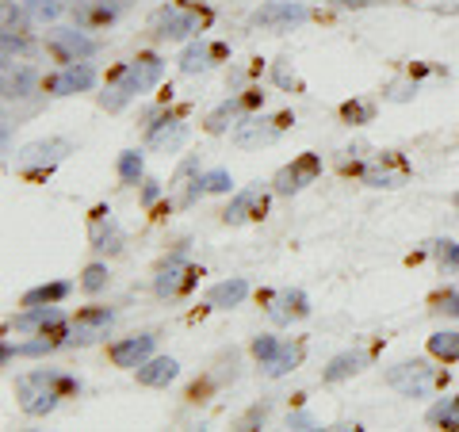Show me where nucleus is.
Masks as SVG:
<instances>
[{"mask_svg":"<svg viewBox=\"0 0 459 432\" xmlns=\"http://www.w3.org/2000/svg\"><path fill=\"white\" fill-rule=\"evenodd\" d=\"M81 383L74 376H62V371H31L16 383V394H20V406L23 413L42 417V413H54L57 402L65 394H77Z\"/></svg>","mask_w":459,"mask_h":432,"instance_id":"obj_1","label":"nucleus"},{"mask_svg":"<svg viewBox=\"0 0 459 432\" xmlns=\"http://www.w3.org/2000/svg\"><path fill=\"white\" fill-rule=\"evenodd\" d=\"M295 119L291 115H249V119H238L234 126V142L241 150H253V146H268V142H276L287 126H291Z\"/></svg>","mask_w":459,"mask_h":432,"instance_id":"obj_2","label":"nucleus"},{"mask_svg":"<svg viewBox=\"0 0 459 432\" xmlns=\"http://www.w3.org/2000/svg\"><path fill=\"white\" fill-rule=\"evenodd\" d=\"M318 177H322V157L318 153H299L291 165H283L276 172L272 188H276V195H295V192H303L307 184H314Z\"/></svg>","mask_w":459,"mask_h":432,"instance_id":"obj_3","label":"nucleus"},{"mask_svg":"<svg viewBox=\"0 0 459 432\" xmlns=\"http://www.w3.org/2000/svg\"><path fill=\"white\" fill-rule=\"evenodd\" d=\"M433 379H437V367L429 364V359H406V364L386 371V383L406 398H421L429 386H433Z\"/></svg>","mask_w":459,"mask_h":432,"instance_id":"obj_4","label":"nucleus"},{"mask_svg":"<svg viewBox=\"0 0 459 432\" xmlns=\"http://www.w3.org/2000/svg\"><path fill=\"white\" fill-rule=\"evenodd\" d=\"M47 50L57 57V62L74 65V62H84V57H92L100 47H96V39H89L84 31H77V27H54L50 39H47Z\"/></svg>","mask_w":459,"mask_h":432,"instance_id":"obj_5","label":"nucleus"},{"mask_svg":"<svg viewBox=\"0 0 459 432\" xmlns=\"http://www.w3.org/2000/svg\"><path fill=\"white\" fill-rule=\"evenodd\" d=\"M150 31H153V39H169V42L192 39L199 31V16L195 12H184V8H157L150 20Z\"/></svg>","mask_w":459,"mask_h":432,"instance_id":"obj_6","label":"nucleus"},{"mask_svg":"<svg viewBox=\"0 0 459 432\" xmlns=\"http://www.w3.org/2000/svg\"><path fill=\"white\" fill-rule=\"evenodd\" d=\"M115 322V314L108 307H89L77 314V322L69 325V337L62 344H96L100 337H108V329Z\"/></svg>","mask_w":459,"mask_h":432,"instance_id":"obj_7","label":"nucleus"},{"mask_svg":"<svg viewBox=\"0 0 459 432\" xmlns=\"http://www.w3.org/2000/svg\"><path fill=\"white\" fill-rule=\"evenodd\" d=\"M161 77H165V62H161V57H157V54H138L134 62H131V69L123 73L119 84L131 96H142V92H150Z\"/></svg>","mask_w":459,"mask_h":432,"instance_id":"obj_8","label":"nucleus"},{"mask_svg":"<svg viewBox=\"0 0 459 432\" xmlns=\"http://www.w3.org/2000/svg\"><path fill=\"white\" fill-rule=\"evenodd\" d=\"M199 272L192 264H184V256L177 253L172 261H165L161 268H157V276H153V291L161 295V298H172V295H180V291H188V287L195 283Z\"/></svg>","mask_w":459,"mask_h":432,"instance_id":"obj_9","label":"nucleus"},{"mask_svg":"<svg viewBox=\"0 0 459 432\" xmlns=\"http://www.w3.org/2000/svg\"><path fill=\"white\" fill-rule=\"evenodd\" d=\"M307 16L310 12L303 4H295V0H272V4L253 12V27H299L307 23Z\"/></svg>","mask_w":459,"mask_h":432,"instance_id":"obj_10","label":"nucleus"},{"mask_svg":"<svg viewBox=\"0 0 459 432\" xmlns=\"http://www.w3.org/2000/svg\"><path fill=\"white\" fill-rule=\"evenodd\" d=\"M74 153V142H65V138H47V142H31L20 157H16V165L20 168H42V165H57L62 157Z\"/></svg>","mask_w":459,"mask_h":432,"instance_id":"obj_11","label":"nucleus"},{"mask_svg":"<svg viewBox=\"0 0 459 432\" xmlns=\"http://www.w3.org/2000/svg\"><path fill=\"white\" fill-rule=\"evenodd\" d=\"M153 344H157L153 333H134V337H126V341H115V344H111V364H115V367H134V371H138V367L153 356Z\"/></svg>","mask_w":459,"mask_h":432,"instance_id":"obj_12","label":"nucleus"},{"mask_svg":"<svg viewBox=\"0 0 459 432\" xmlns=\"http://www.w3.org/2000/svg\"><path fill=\"white\" fill-rule=\"evenodd\" d=\"M264 211H268V192L264 188H246V192H238L234 199H230V207L222 211V219L230 226H241L249 219H261Z\"/></svg>","mask_w":459,"mask_h":432,"instance_id":"obj_13","label":"nucleus"},{"mask_svg":"<svg viewBox=\"0 0 459 432\" xmlns=\"http://www.w3.org/2000/svg\"><path fill=\"white\" fill-rule=\"evenodd\" d=\"M96 84V69L89 62H74V65H65V73H57L47 81V89L54 96H74V92H89Z\"/></svg>","mask_w":459,"mask_h":432,"instance_id":"obj_14","label":"nucleus"},{"mask_svg":"<svg viewBox=\"0 0 459 432\" xmlns=\"http://www.w3.org/2000/svg\"><path fill=\"white\" fill-rule=\"evenodd\" d=\"M65 322V314L57 307H27L23 314H16V318L8 322V329H16V333H47V329H57Z\"/></svg>","mask_w":459,"mask_h":432,"instance_id":"obj_15","label":"nucleus"},{"mask_svg":"<svg viewBox=\"0 0 459 432\" xmlns=\"http://www.w3.org/2000/svg\"><path fill=\"white\" fill-rule=\"evenodd\" d=\"M92 249H100V253H119L123 249V229L111 219L108 207L92 211Z\"/></svg>","mask_w":459,"mask_h":432,"instance_id":"obj_16","label":"nucleus"},{"mask_svg":"<svg viewBox=\"0 0 459 432\" xmlns=\"http://www.w3.org/2000/svg\"><path fill=\"white\" fill-rule=\"evenodd\" d=\"M268 314H272V322H276V325L299 322V318H307V314H310V298L299 291V287H295V291H280L276 298H272Z\"/></svg>","mask_w":459,"mask_h":432,"instance_id":"obj_17","label":"nucleus"},{"mask_svg":"<svg viewBox=\"0 0 459 432\" xmlns=\"http://www.w3.org/2000/svg\"><path fill=\"white\" fill-rule=\"evenodd\" d=\"M177 376H180V364L172 356H153V359H146V364L138 367V383L142 386H169Z\"/></svg>","mask_w":459,"mask_h":432,"instance_id":"obj_18","label":"nucleus"},{"mask_svg":"<svg viewBox=\"0 0 459 432\" xmlns=\"http://www.w3.org/2000/svg\"><path fill=\"white\" fill-rule=\"evenodd\" d=\"M226 47H219V42H192L188 50L180 54V69L184 73H204V69L214 65V57H222Z\"/></svg>","mask_w":459,"mask_h":432,"instance_id":"obj_19","label":"nucleus"},{"mask_svg":"<svg viewBox=\"0 0 459 432\" xmlns=\"http://www.w3.org/2000/svg\"><path fill=\"white\" fill-rule=\"evenodd\" d=\"M184 134H188V126L180 123V115H165L161 123H153L150 126V146L153 150H177Z\"/></svg>","mask_w":459,"mask_h":432,"instance_id":"obj_20","label":"nucleus"},{"mask_svg":"<svg viewBox=\"0 0 459 432\" xmlns=\"http://www.w3.org/2000/svg\"><path fill=\"white\" fill-rule=\"evenodd\" d=\"M253 99H256V96H230V99H222V104L207 115V131H211V134H222L230 123H238L241 108L253 104Z\"/></svg>","mask_w":459,"mask_h":432,"instance_id":"obj_21","label":"nucleus"},{"mask_svg":"<svg viewBox=\"0 0 459 432\" xmlns=\"http://www.w3.org/2000/svg\"><path fill=\"white\" fill-rule=\"evenodd\" d=\"M364 367H368V356L364 352H341V356H333L325 364L322 379L325 383H341V379H349V376H356V371H364Z\"/></svg>","mask_w":459,"mask_h":432,"instance_id":"obj_22","label":"nucleus"},{"mask_svg":"<svg viewBox=\"0 0 459 432\" xmlns=\"http://www.w3.org/2000/svg\"><path fill=\"white\" fill-rule=\"evenodd\" d=\"M246 295H249L246 280H222V283H214L207 291V302H211V307H219V310H230V307H238Z\"/></svg>","mask_w":459,"mask_h":432,"instance_id":"obj_23","label":"nucleus"},{"mask_svg":"<svg viewBox=\"0 0 459 432\" xmlns=\"http://www.w3.org/2000/svg\"><path fill=\"white\" fill-rule=\"evenodd\" d=\"M74 287H69L65 280H57V283H42V287H31V291L23 295V307H54V302H62Z\"/></svg>","mask_w":459,"mask_h":432,"instance_id":"obj_24","label":"nucleus"},{"mask_svg":"<svg viewBox=\"0 0 459 432\" xmlns=\"http://www.w3.org/2000/svg\"><path fill=\"white\" fill-rule=\"evenodd\" d=\"M4 77H8V81H4V96H8V99L31 96V89L39 84V73H35L31 65H20L16 73H12V69H4Z\"/></svg>","mask_w":459,"mask_h":432,"instance_id":"obj_25","label":"nucleus"},{"mask_svg":"<svg viewBox=\"0 0 459 432\" xmlns=\"http://www.w3.org/2000/svg\"><path fill=\"white\" fill-rule=\"evenodd\" d=\"M429 352L444 359V364H452V359H459V333L455 329H440V333L429 337Z\"/></svg>","mask_w":459,"mask_h":432,"instance_id":"obj_26","label":"nucleus"},{"mask_svg":"<svg viewBox=\"0 0 459 432\" xmlns=\"http://www.w3.org/2000/svg\"><path fill=\"white\" fill-rule=\"evenodd\" d=\"M429 425H444V428H459V394L455 398H444L429 410Z\"/></svg>","mask_w":459,"mask_h":432,"instance_id":"obj_27","label":"nucleus"},{"mask_svg":"<svg viewBox=\"0 0 459 432\" xmlns=\"http://www.w3.org/2000/svg\"><path fill=\"white\" fill-rule=\"evenodd\" d=\"M299 359H303V344H283V352H280L276 359H272V364H268L264 371H268L272 379H280V376H287V371H291V367L299 364Z\"/></svg>","mask_w":459,"mask_h":432,"instance_id":"obj_28","label":"nucleus"},{"mask_svg":"<svg viewBox=\"0 0 459 432\" xmlns=\"http://www.w3.org/2000/svg\"><path fill=\"white\" fill-rule=\"evenodd\" d=\"M57 349V341H47V337H39V341H27V344H16V349H12V344H4V364L12 356H47V352H54Z\"/></svg>","mask_w":459,"mask_h":432,"instance_id":"obj_29","label":"nucleus"},{"mask_svg":"<svg viewBox=\"0 0 459 432\" xmlns=\"http://www.w3.org/2000/svg\"><path fill=\"white\" fill-rule=\"evenodd\" d=\"M27 12H31V20L35 23H54L57 16H62V0H23Z\"/></svg>","mask_w":459,"mask_h":432,"instance_id":"obj_30","label":"nucleus"},{"mask_svg":"<svg viewBox=\"0 0 459 432\" xmlns=\"http://www.w3.org/2000/svg\"><path fill=\"white\" fill-rule=\"evenodd\" d=\"M142 168H146V161H142L138 150L119 153V177H123L126 184H138V180H142Z\"/></svg>","mask_w":459,"mask_h":432,"instance_id":"obj_31","label":"nucleus"},{"mask_svg":"<svg viewBox=\"0 0 459 432\" xmlns=\"http://www.w3.org/2000/svg\"><path fill=\"white\" fill-rule=\"evenodd\" d=\"M341 115H344V123H371L376 119V104H368V99H349V104L341 108Z\"/></svg>","mask_w":459,"mask_h":432,"instance_id":"obj_32","label":"nucleus"},{"mask_svg":"<svg viewBox=\"0 0 459 432\" xmlns=\"http://www.w3.org/2000/svg\"><path fill=\"white\" fill-rule=\"evenodd\" d=\"M280 352H283V344H280L276 337H272V333H261V337L253 341V356L261 359V367H268V364H272V359H276Z\"/></svg>","mask_w":459,"mask_h":432,"instance_id":"obj_33","label":"nucleus"},{"mask_svg":"<svg viewBox=\"0 0 459 432\" xmlns=\"http://www.w3.org/2000/svg\"><path fill=\"white\" fill-rule=\"evenodd\" d=\"M27 23H31L27 4H12V0H4V27L8 31H27Z\"/></svg>","mask_w":459,"mask_h":432,"instance_id":"obj_34","label":"nucleus"},{"mask_svg":"<svg viewBox=\"0 0 459 432\" xmlns=\"http://www.w3.org/2000/svg\"><path fill=\"white\" fill-rule=\"evenodd\" d=\"M364 180L371 184V188H398V184L406 180V177H402V172H386V168L379 165V168H368Z\"/></svg>","mask_w":459,"mask_h":432,"instance_id":"obj_35","label":"nucleus"},{"mask_svg":"<svg viewBox=\"0 0 459 432\" xmlns=\"http://www.w3.org/2000/svg\"><path fill=\"white\" fill-rule=\"evenodd\" d=\"M81 287H84V291H89V295L104 291V287H108V268H104V264H89V268H84V280H81Z\"/></svg>","mask_w":459,"mask_h":432,"instance_id":"obj_36","label":"nucleus"},{"mask_svg":"<svg viewBox=\"0 0 459 432\" xmlns=\"http://www.w3.org/2000/svg\"><path fill=\"white\" fill-rule=\"evenodd\" d=\"M272 77H276V84H280V89H287V92L299 89V77H295V69H291V62H287V57H280V62H276Z\"/></svg>","mask_w":459,"mask_h":432,"instance_id":"obj_37","label":"nucleus"},{"mask_svg":"<svg viewBox=\"0 0 459 432\" xmlns=\"http://www.w3.org/2000/svg\"><path fill=\"white\" fill-rule=\"evenodd\" d=\"M199 180H204V192H230V184H234L226 168H214V172H207V177H199Z\"/></svg>","mask_w":459,"mask_h":432,"instance_id":"obj_38","label":"nucleus"},{"mask_svg":"<svg viewBox=\"0 0 459 432\" xmlns=\"http://www.w3.org/2000/svg\"><path fill=\"white\" fill-rule=\"evenodd\" d=\"M437 256H440L444 268L459 272V245H455V241H437Z\"/></svg>","mask_w":459,"mask_h":432,"instance_id":"obj_39","label":"nucleus"},{"mask_svg":"<svg viewBox=\"0 0 459 432\" xmlns=\"http://www.w3.org/2000/svg\"><path fill=\"white\" fill-rule=\"evenodd\" d=\"M126 99H131V92H126V89H123V84H115V89H111V92H104V96H100V104H104L108 111H119V108L126 104Z\"/></svg>","mask_w":459,"mask_h":432,"instance_id":"obj_40","label":"nucleus"},{"mask_svg":"<svg viewBox=\"0 0 459 432\" xmlns=\"http://www.w3.org/2000/svg\"><path fill=\"white\" fill-rule=\"evenodd\" d=\"M12 50H16V54H31V42L23 39V31H8V27H4V54H12Z\"/></svg>","mask_w":459,"mask_h":432,"instance_id":"obj_41","label":"nucleus"},{"mask_svg":"<svg viewBox=\"0 0 459 432\" xmlns=\"http://www.w3.org/2000/svg\"><path fill=\"white\" fill-rule=\"evenodd\" d=\"M287 428H314V417L310 413H291L287 417Z\"/></svg>","mask_w":459,"mask_h":432,"instance_id":"obj_42","label":"nucleus"},{"mask_svg":"<svg viewBox=\"0 0 459 432\" xmlns=\"http://www.w3.org/2000/svg\"><path fill=\"white\" fill-rule=\"evenodd\" d=\"M157 195H161V188H157V184L150 180L146 188H142V203H146V207H153V203H157Z\"/></svg>","mask_w":459,"mask_h":432,"instance_id":"obj_43","label":"nucleus"},{"mask_svg":"<svg viewBox=\"0 0 459 432\" xmlns=\"http://www.w3.org/2000/svg\"><path fill=\"white\" fill-rule=\"evenodd\" d=\"M444 310H448L452 318H459V291H455V295H448V298H444Z\"/></svg>","mask_w":459,"mask_h":432,"instance_id":"obj_44","label":"nucleus"},{"mask_svg":"<svg viewBox=\"0 0 459 432\" xmlns=\"http://www.w3.org/2000/svg\"><path fill=\"white\" fill-rule=\"evenodd\" d=\"M337 4H352V8H360V4H368V0H337Z\"/></svg>","mask_w":459,"mask_h":432,"instance_id":"obj_45","label":"nucleus"},{"mask_svg":"<svg viewBox=\"0 0 459 432\" xmlns=\"http://www.w3.org/2000/svg\"><path fill=\"white\" fill-rule=\"evenodd\" d=\"M455 211H459V192H455Z\"/></svg>","mask_w":459,"mask_h":432,"instance_id":"obj_46","label":"nucleus"}]
</instances>
